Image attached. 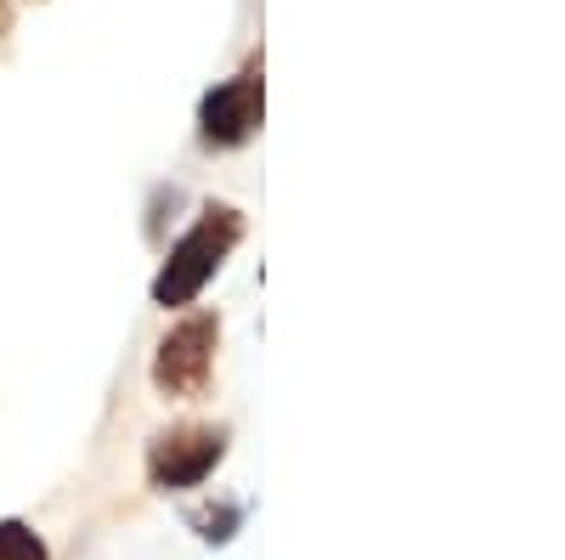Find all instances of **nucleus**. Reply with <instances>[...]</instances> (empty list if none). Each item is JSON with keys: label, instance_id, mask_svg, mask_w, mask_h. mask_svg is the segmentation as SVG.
<instances>
[{"label": "nucleus", "instance_id": "f257e3e1", "mask_svg": "<svg viewBox=\"0 0 565 560\" xmlns=\"http://www.w3.org/2000/svg\"><path fill=\"white\" fill-rule=\"evenodd\" d=\"M244 239V215L232 204H204V215L170 244L159 277H153V306H193L204 295V284L221 272V261L238 250Z\"/></svg>", "mask_w": 565, "mask_h": 560}, {"label": "nucleus", "instance_id": "f03ea898", "mask_svg": "<svg viewBox=\"0 0 565 560\" xmlns=\"http://www.w3.org/2000/svg\"><path fill=\"white\" fill-rule=\"evenodd\" d=\"M221 346V317L215 311H186L153 351V385L175 402H193L210 391V368Z\"/></svg>", "mask_w": 565, "mask_h": 560}, {"label": "nucleus", "instance_id": "7ed1b4c3", "mask_svg": "<svg viewBox=\"0 0 565 560\" xmlns=\"http://www.w3.org/2000/svg\"><path fill=\"white\" fill-rule=\"evenodd\" d=\"M221 458H226V431L221 425H170L148 442V482L159 493L204 487Z\"/></svg>", "mask_w": 565, "mask_h": 560}, {"label": "nucleus", "instance_id": "20e7f679", "mask_svg": "<svg viewBox=\"0 0 565 560\" xmlns=\"http://www.w3.org/2000/svg\"><path fill=\"white\" fill-rule=\"evenodd\" d=\"M260 114H266V85H260V63H249L244 74H232L215 91H204V103H199V142L210 154L244 148L249 136L260 130Z\"/></svg>", "mask_w": 565, "mask_h": 560}, {"label": "nucleus", "instance_id": "39448f33", "mask_svg": "<svg viewBox=\"0 0 565 560\" xmlns=\"http://www.w3.org/2000/svg\"><path fill=\"white\" fill-rule=\"evenodd\" d=\"M186 527H193L204 543H232V532L244 527V504H232V498L204 504V509H193V516H186Z\"/></svg>", "mask_w": 565, "mask_h": 560}, {"label": "nucleus", "instance_id": "423d86ee", "mask_svg": "<svg viewBox=\"0 0 565 560\" xmlns=\"http://www.w3.org/2000/svg\"><path fill=\"white\" fill-rule=\"evenodd\" d=\"M0 560H52L45 538L29 521H0Z\"/></svg>", "mask_w": 565, "mask_h": 560}]
</instances>
